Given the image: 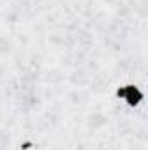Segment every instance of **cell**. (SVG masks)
<instances>
[{
  "mask_svg": "<svg viewBox=\"0 0 148 150\" xmlns=\"http://www.w3.org/2000/svg\"><path fill=\"white\" fill-rule=\"evenodd\" d=\"M111 98L127 110H138L147 101L145 87L134 80H122L111 89Z\"/></svg>",
  "mask_w": 148,
  "mask_h": 150,
  "instance_id": "obj_1",
  "label": "cell"
}]
</instances>
